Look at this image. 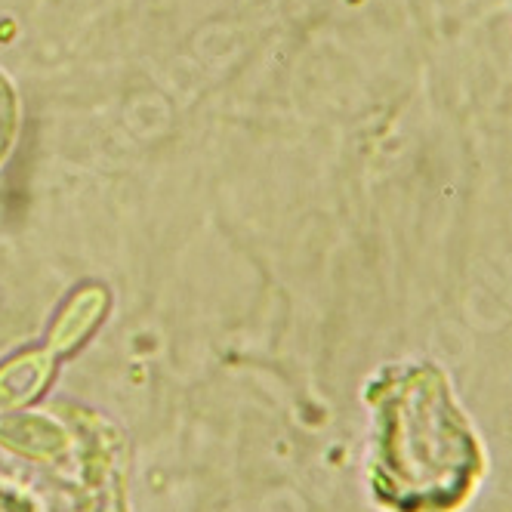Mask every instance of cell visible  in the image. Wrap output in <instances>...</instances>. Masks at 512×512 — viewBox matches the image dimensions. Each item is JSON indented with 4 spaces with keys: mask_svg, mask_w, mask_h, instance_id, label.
<instances>
[{
    "mask_svg": "<svg viewBox=\"0 0 512 512\" xmlns=\"http://www.w3.org/2000/svg\"><path fill=\"white\" fill-rule=\"evenodd\" d=\"M53 374L50 352L19 355L0 368V408H19L25 401L38 398Z\"/></svg>",
    "mask_w": 512,
    "mask_h": 512,
    "instance_id": "obj_3",
    "label": "cell"
},
{
    "mask_svg": "<svg viewBox=\"0 0 512 512\" xmlns=\"http://www.w3.org/2000/svg\"><path fill=\"white\" fill-rule=\"evenodd\" d=\"M371 488L392 512H457L485 479V448L445 371L401 364L371 386Z\"/></svg>",
    "mask_w": 512,
    "mask_h": 512,
    "instance_id": "obj_1",
    "label": "cell"
},
{
    "mask_svg": "<svg viewBox=\"0 0 512 512\" xmlns=\"http://www.w3.org/2000/svg\"><path fill=\"white\" fill-rule=\"evenodd\" d=\"M16 121H19L16 93H13L10 81L0 75V161H4L10 152V142L16 136Z\"/></svg>",
    "mask_w": 512,
    "mask_h": 512,
    "instance_id": "obj_4",
    "label": "cell"
},
{
    "mask_svg": "<svg viewBox=\"0 0 512 512\" xmlns=\"http://www.w3.org/2000/svg\"><path fill=\"white\" fill-rule=\"evenodd\" d=\"M108 306V294L102 287L90 284L81 287L75 297L68 300V306L62 309L53 334H50V355L53 352H71L78 343L87 340V334L96 327V321L105 315Z\"/></svg>",
    "mask_w": 512,
    "mask_h": 512,
    "instance_id": "obj_2",
    "label": "cell"
}]
</instances>
